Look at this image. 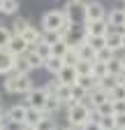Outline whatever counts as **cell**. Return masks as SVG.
Instances as JSON below:
<instances>
[{
  "label": "cell",
  "mask_w": 125,
  "mask_h": 130,
  "mask_svg": "<svg viewBox=\"0 0 125 130\" xmlns=\"http://www.w3.org/2000/svg\"><path fill=\"white\" fill-rule=\"evenodd\" d=\"M111 109H114V116H116V114H125V100H120V102H111Z\"/></svg>",
  "instance_id": "cell-39"
},
{
  "label": "cell",
  "mask_w": 125,
  "mask_h": 130,
  "mask_svg": "<svg viewBox=\"0 0 125 130\" xmlns=\"http://www.w3.org/2000/svg\"><path fill=\"white\" fill-rule=\"evenodd\" d=\"M95 114H97V116H114V109H111V102H104V105L95 107Z\"/></svg>",
  "instance_id": "cell-34"
},
{
  "label": "cell",
  "mask_w": 125,
  "mask_h": 130,
  "mask_svg": "<svg viewBox=\"0 0 125 130\" xmlns=\"http://www.w3.org/2000/svg\"><path fill=\"white\" fill-rule=\"evenodd\" d=\"M120 32H125V23H123V28H120Z\"/></svg>",
  "instance_id": "cell-47"
},
{
  "label": "cell",
  "mask_w": 125,
  "mask_h": 130,
  "mask_svg": "<svg viewBox=\"0 0 125 130\" xmlns=\"http://www.w3.org/2000/svg\"><path fill=\"white\" fill-rule=\"evenodd\" d=\"M35 130H58V128H56V123L51 121V116H46V119H42V121L35 125Z\"/></svg>",
  "instance_id": "cell-33"
},
{
  "label": "cell",
  "mask_w": 125,
  "mask_h": 130,
  "mask_svg": "<svg viewBox=\"0 0 125 130\" xmlns=\"http://www.w3.org/2000/svg\"><path fill=\"white\" fill-rule=\"evenodd\" d=\"M74 49V51H76V58H79V60H84V63H95V51H93V49L88 46V44H76V46H72Z\"/></svg>",
  "instance_id": "cell-11"
},
{
  "label": "cell",
  "mask_w": 125,
  "mask_h": 130,
  "mask_svg": "<svg viewBox=\"0 0 125 130\" xmlns=\"http://www.w3.org/2000/svg\"><path fill=\"white\" fill-rule=\"evenodd\" d=\"M107 16V9L102 3H97V0H93V3H86L84 7V23H90V21H100Z\"/></svg>",
  "instance_id": "cell-4"
},
{
  "label": "cell",
  "mask_w": 125,
  "mask_h": 130,
  "mask_svg": "<svg viewBox=\"0 0 125 130\" xmlns=\"http://www.w3.org/2000/svg\"><path fill=\"white\" fill-rule=\"evenodd\" d=\"M104 40H107V49H111L114 54H116V51H120V32H118V30L109 28V32L104 35Z\"/></svg>",
  "instance_id": "cell-16"
},
{
  "label": "cell",
  "mask_w": 125,
  "mask_h": 130,
  "mask_svg": "<svg viewBox=\"0 0 125 130\" xmlns=\"http://www.w3.org/2000/svg\"><path fill=\"white\" fill-rule=\"evenodd\" d=\"M65 23L62 9H51L42 16V32H58V28Z\"/></svg>",
  "instance_id": "cell-3"
},
{
  "label": "cell",
  "mask_w": 125,
  "mask_h": 130,
  "mask_svg": "<svg viewBox=\"0 0 125 130\" xmlns=\"http://www.w3.org/2000/svg\"><path fill=\"white\" fill-rule=\"evenodd\" d=\"M26 60H28V65H30V70H37V68H42V60L35 56V51H26Z\"/></svg>",
  "instance_id": "cell-32"
},
{
  "label": "cell",
  "mask_w": 125,
  "mask_h": 130,
  "mask_svg": "<svg viewBox=\"0 0 125 130\" xmlns=\"http://www.w3.org/2000/svg\"><path fill=\"white\" fill-rule=\"evenodd\" d=\"M42 68L46 70V72H51L53 77L62 70V68H65V65H62V58H56V56H51V58H46L44 63H42Z\"/></svg>",
  "instance_id": "cell-17"
},
{
  "label": "cell",
  "mask_w": 125,
  "mask_h": 130,
  "mask_svg": "<svg viewBox=\"0 0 125 130\" xmlns=\"http://www.w3.org/2000/svg\"><path fill=\"white\" fill-rule=\"evenodd\" d=\"M81 130H102V128H100V123H95V121H86Z\"/></svg>",
  "instance_id": "cell-40"
},
{
  "label": "cell",
  "mask_w": 125,
  "mask_h": 130,
  "mask_svg": "<svg viewBox=\"0 0 125 130\" xmlns=\"http://www.w3.org/2000/svg\"><path fill=\"white\" fill-rule=\"evenodd\" d=\"M16 12H19V0H3V5H0V14L14 16Z\"/></svg>",
  "instance_id": "cell-24"
},
{
  "label": "cell",
  "mask_w": 125,
  "mask_h": 130,
  "mask_svg": "<svg viewBox=\"0 0 125 130\" xmlns=\"http://www.w3.org/2000/svg\"><path fill=\"white\" fill-rule=\"evenodd\" d=\"M0 5H3V3H0Z\"/></svg>",
  "instance_id": "cell-50"
},
{
  "label": "cell",
  "mask_w": 125,
  "mask_h": 130,
  "mask_svg": "<svg viewBox=\"0 0 125 130\" xmlns=\"http://www.w3.org/2000/svg\"><path fill=\"white\" fill-rule=\"evenodd\" d=\"M114 56H116V54L111 51V49H102V51H97V54H95V63H104V65H107Z\"/></svg>",
  "instance_id": "cell-30"
},
{
  "label": "cell",
  "mask_w": 125,
  "mask_h": 130,
  "mask_svg": "<svg viewBox=\"0 0 125 130\" xmlns=\"http://www.w3.org/2000/svg\"><path fill=\"white\" fill-rule=\"evenodd\" d=\"M114 86H118V79H116V77H111V74H107L104 79H100V81H97V88H102V91H107V93L111 91Z\"/></svg>",
  "instance_id": "cell-27"
},
{
  "label": "cell",
  "mask_w": 125,
  "mask_h": 130,
  "mask_svg": "<svg viewBox=\"0 0 125 130\" xmlns=\"http://www.w3.org/2000/svg\"><path fill=\"white\" fill-rule=\"evenodd\" d=\"M76 63H79V58H76V51H74V49H70V51L62 56V65H65V68H74Z\"/></svg>",
  "instance_id": "cell-31"
},
{
  "label": "cell",
  "mask_w": 125,
  "mask_h": 130,
  "mask_svg": "<svg viewBox=\"0 0 125 130\" xmlns=\"http://www.w3.org/2000/svg\"><path fill=\"white\" fill-rule=\"evenodd\" d=\"M84 32H86V35H95V37H104L107 32H109V23H107V19L84 23Z\"/></svg>",
  "instance_id": "cell-6"
},
{
  "label": "cell",
  "mask_w": 125,
  "mask_h": 130,
  "mask_svg": "<svg viewBox=\"0 0 125 130\" xmlns=\"http://www.w3.org/2000/svg\"><path fill=\"white\" fill-rule=\"evenodd\" d=\"M118 84H120V86H123V88H125V74H123V77H120V79H118Z\"/></svg>",
  "instance_id": "cell-44"
},
{
  "label": "cell",
  "mask_w": 125,
  "mask_h": 130,
  "mask_svg": "<svg viewBox=\"0 0 125 130\" xmlns=\"http://www.w3.org/2000/svg\"><path fill=\"white\" fill-rule=\"evenodd\" d=\"M97 123H100L102 130H116V128H114V116H100Z\"/></svg>",
  "instance_id": "cell-36"
},
{
  "label": "cell",
  "mask_w": 125,
  "mask_h": 130,
  "mask_svg": "<svg viewBox=\"0 0 125 130\" xmlns=\"http://www.w3.org/2000/svg\"><path fill=\"white\" fill-rule=\"evenodd\" d=\"M28 26H30V23L23 19V16H16V19H14V23H12V35H23Z\"/></svg>",
  "instance_id": "cell-25"
},
{
  "label": "cell",
  "mask_w": 125,
  "mask_h": 130,
  "mask_svg": "<svg viewBox=\"0 0 125 130\" xmlns=\"http://www.w3.org/2000/svg\"><path fill=\"white\" fill-rule=\"evenodd\" d=\"M30 51H35V56L44 63L46 58H51V46L49 44H44V42H37L35 46H30Z\"/></svg>",
  "instance_id": "cell-22"
},
{
  "label": "cell",
  "mask_w": 125,
  "mask_h": 130,
  "mask_svg": "<svg viewBox=\"0 0 125 130\" xmlns=\"http://www.w3.org/2000/svg\"><path fill=\"white\" fill-rule=\"evenodd\" d=\"M56 100H58V105L60 107H70L72 105V95H70V86H58V91H56Z\"/></svg>",
  "instance_id": "cell-18"
},
{
  "label": "cell",
  "mask_w": 125,
  "mask_h": 130,
  "mask_svg": "<svg viewBox=\"0 0 125 130\" xmlns=\"http://www.w3.org/2000/svg\"><path fill=\"white\" fill-rule=\"evenodd\" d=\"M88 114H90L88 107H84L81 102H72L67 107V123H70V128H84V123L88 121Z\"/></svg>",
  "instance_id": "cell-2"
},
{
  "label": "cell",
  "mask_w": 125,
  "mask_h": 130,
  "mask_svg": "<svg viewBox=\"0 0 125 130\" xmlns=\"http://www.w3.org/2000/svg\"><path fill=\"white\" fill-rule=\"evenodd\" d=\"M16 130H35V128H33V125H26V123H23V125H19Z\"/></svg>",
  "instance_id": "cell-42"
},
{
  "label": "cell",
  "mask_w": 125,
  "mask_h": 130,
  "mask_svg": "<svg viewBox=\"0 0 125 130\" xmlns=\"http://www.w3.org/2000/svg\"><path fill=\"white\" fill-rule=\"evenodd\" d=\"M58 109H60L58 100H56L53 95H49V98H46V102H44V109H42V111L46 114V116H51V114H53V111H58Z\"/></svg>",
  "instance_id": "cell-28"
},
{
  "label": "cell",
  "mask_w": 125,
  "mask_h": 130,
  "mask_svg": "<svg viewBox=\"0 0 125 130\" xmlns=\"http://www.w3.org/2000/svg\"><path fill=\"white\" fill-rule=\"evenodd\" d=\"M123 14H125V7H123Z\"/></svg>",
  "instance_id": "cell-48"
},
{
  "label": "cell",
  "mask_w": 125,
  "mask_h": 130,
  "mask_svg": "<svg viewBox=\"0 0 125 130\" xmlns=\"http://www.w3.org/2000/svg\"><path fill=\"white\" fill-rule=\"evenodd\" d=\"M62 130H74V128H70V125H67V128H62Z\"/></svg>",
  "instance_id": "cell-46"
},
{
  "label": "cell",
  "mask_w": 125,
  "mask_h": 130,
  "mask_svg": "<svg viewBox=\"0 0 125 130\" xmlns=\"http://www.w3.org/2000/svg\"><path fill=\"white\" fill-rule=\"evenodd\" d=\"M90 68H93V65H90V63H84V60H79V63L74 65V70H76V74H79V77H81V74H90Z\"/></svg>",
  "instance_id": "cell-37"
},
{
  "label": "cell",
  "mask_w": 125,
  "mask_h": 130,
  "mask_svg": "<svg viewBox=\"0 0 125 130\" xmlns=\"http://www.w3.org/2000/svg\"><path fill=\"white\" fill-rule=\"evenodd\" d=\"M5 91L9 93V95H28L30 91L35 88V84H33V79H30V74H7V79H5Z\"/></svg>",
  "instance_id": "cell-1"
},
{
  "label": "cell",
  "mask_w": 125,
  "mask_h": 130,
  "mask_svg": "<svg viewBox=\"0 0 125 130\" xmlns=\"http://www.w3.org/2000/svg\"><path fill=\"white\" fill-rule=\"evenodd\" d=\"M42 119H46V114H44L42 109H35V107H26V121H23L26 125H33V128H35V125H37Z\"/></svg>",
  "instance_id": "cell-14"
},
{
  "label": "cell",
  "mask_w": 125,
  "mask_h": 130,
  "mask_svg": "<svg viewBox=\"0 0 125 130\" xmlns=\"http://www.w3.org/2000/svg\"><path fill=\"white\" fill-rule=\"evenodd\" d=\"M21 37H23V42L28 44V49H30V46H35L37 42H42V30H37L35 26H28Z\"/></svg>",
  "instance_id": "cell-13"
},
{
  "label": "cell",
  "mask_w": 125,
  "mask_h": 130,
  "mask_svg": "<svg viewBox=\"0 0 125 130\" xmlns=\"http://www.w3.org/2000/svg\"><path fill=\"white\" fill-rule=\"evenodd\" d=\"M120 63H123V70H125V56H120Z\"/></svg>",
  "instance_id": "cell-45"
},
{
  "label": "cell",
  "mask_w": 125,
  "mask_h": 130,
  "mask_svg": "<svg viewBox=\"0 0 125 130\" xmlns=\"http://www.w3.org/2000/svg\"><path fill=\"white\" fill-rule=\"evenodd\" d=\"M114 128L116 130H123L125 128V114H116V116H114Z\"/></svg>",
  "instance_id": "cell-38"
},
{
  "label": "cell",
  "mask_w": 125,
  "mask_h": 130,
  "mask_svg": "<svg viewBox=\"0 0 125 130\" xmlns=\"http://www.w3.org/2000/svg\"><path fill=\"white\" fill-rule=\"evenodd\" d=\"M0 3H3V0H0Z\"/></svg>",
  "instance_id": "cell-49"
},
{
  "label": "cell",
  "mask_w": 125,
  "mask_h": 130,
  "mask_svg": "<svg viewBox=\"0 0 125 130\" xmlns=\"http://www.w3.org/2000/svg\"><path fill=\"white\" fill-rule=\"evenodd\" d=\"M76 86L84 88L86 93H90V91H95V88H97V81L93 79L90 74H81V77H76Z\"/></svg>",
  "instance_id": "cell-19"
},
{
  "label": "cell",
  "mask_w": 125,
  "mask_h": 130,
  "mask_svg": "<svg viewBox=\"0 0 125 130\" xmlns=\"http://www.w3.org/2000/svg\"><path fill=\"white\" fill-rule=\"evenodd\" d=\"M70 49H72V46H70V42H67V40H58V42L51 46V56L62 58V56H65V54L70 51Z\"/></svg>",
  "instance_id": "cell-23"
},
{
  "label": "cell",
  "mask_w": 125,
  "mask_h": 130,
  "mask_svg": "<svg viewBox=\"0 0 125 130\" xmlns=\"http://www.w3.org/2000/svg\"><path fill=\"white\" fill-rule=\"evenodd\" d=\"M104 19H107L109 28H114V30H118V32H120V28H123V23H125V14H123V9L114 7L111 12H107Z\"/></svg>",
  "instance_id": "cell-8"
},
{
  "label": "cell",
  "mask_w": 125,
  "mask_h": 130,
  "mask_svg": "<svg viewBox=\"0 0 125 130\" xmlns=\"http://www.w3.org/2000/svg\"><path fill=\"white\" fill-rule=\"evenodd\" d=\"M58 40H62L58 32H42V42H44V44H49V46H53Z\"/></svg>",
  "instance_id": "cell-35"
},
{
  "label": "cell",
  "mask_w": 125,
  "mask_h": 130,
  "mask_svg": "<svg viewBox=\"0 0 125 130\" xmlns=\"http://www.w3.org/2000/svg\"><path fill=\"white\" fill-rule=\"evenodd\" d=\"M76 77H79V74H76L74 68H62V70L56 74V81H58L60 86H74V84H76Z\"/></svg>",
  "instance_id": "cell-9"
},
{
  "label": "cell",
  "mask_w": 125,
  "mask_h": 130,
  "mask_svg": "<svg viewBox=\"0 0 125 130\" xmlns=\"http://www.w3.org/2000/svg\"><path fill=\"white\" fill-rule=\"evenodd\" d=\"M107 74H111V77H116V79H120V77L125 74L123 63H120V56H114L111 60L107 63Z\"/></svg>",
  "instance_id": "cell-15"
},
{
  "label": "cell",
  "mask_w": 125,
  "mask_h": 130,
  "mask_svg": "<svg viewBox=\"0 0 125 130\" xmlns=\"http://www.w3.org/2000/svg\"><path fill=\"white\" fill-rule=\"evenodd\" d=\"M14 70V56L7 49H0V74H12Z\"/></svg>",
  "instance_id": "cell-12"
},
{
  "label": "cell",
  "mask_w": 125,
  "mask_h": 130,
  "mask_svg": "<svg viewBox=\"0 0 125 130\" xmlns=\"http://www.w3.org/2000/svg\"><path fill=\"white\" fill-rule=\"evenodd\" d=\"M84 44H88L95 54H97V51H102V49H107V40H104V37H95V35H86Z\"/></svg>",
  "instance_id": "cell-21"
},
{
  "label": "cell",
  "mask_w": 125,
  "mask_h": 130,
  "mask_svg": "<svg viewBox=\"0 0 125 130\" xmlns=\"http://www.w3.org/2000/svg\"><path fill=\"white\" fill-rule=\"evenodd\" d=\"M46 91H44V86H35L33 91H30L28 95H26V107H35V109H44V102H46Z\"/></svg>",
  "instance_id": "cell-5"
},
{
  "label": "cell",
  "mask_w": 125,
  "mask_h": 130,
  "mask_svg": "<svg viewBox=\"0 0 125 130\" xmlns=\"http://www.w3.org/2000/svg\"><path fill=\"white\" fill-rule=\"evenodd\" d=\"M120 49H125V32H120Z\"/></svg>",
  "instance_id": "cell-43"
},
{
  "label": "cell",
  "mask_w": 125,
  "mask_h": 130,
  "mask_svg": "<svg viewBox=\"0 0 125 130\" xmlns=\"http://www.w3.org/2000/svg\"><path fill=\"white\" fill-rule=\"evenodd\" d=\"M5 49H7V51H9L14 58H16V56H23V54L28 51V44L23 42V37H21V35H12Z\"/></svg>",
  "instance_id": "cell-7"
},
{
  "label": "cell",
  "mask_w": 125,
  "mask_h": 130,
  "mask_svg": "<svg viewBox=\"0 0 125 130\" xmlns=\"http://www.w3.org/2000/svg\"><path fill=\"white\" fill-rule=\"evenodd\" d=\"M12 72L14 74H30V72H33V70H30V65H28V60H26V54L14 58V70Z\"/></svg>",
  "instance_id": "cell-20"
},
{
  "label": "cell",
  "mask_w": 125,
  "mask_h": 130,
  "mask_svg": "<svg viewBox=\"0 0 125 130\" xmlns=\"http://www.w3.org/2000/svg\"><path fill=\"white\" fill-rule=\"evenodd\" d=\"M0 130H7V123H5V116L0 114Z\"/></svg>",
  "instance_id": "cell-41"
},
{
  "label": "cell",
  "mask_w": 125,
  "mask_h": 130,
  "mask_svg": "<svg viewBox=\"0 0 125 130\" xmlns=\"http://www.w3.org/2000/svg\"><path fill=\"white\" fill-rule=\"evenodd\" d=\"M104 102H109V93L107 91H102V88H95V91H90L88 93V109H95V107H100V105H104Z\"/></svg>",
  "instance_id": "cell-10"
},
{
  "label": "cell",
  "mask_w": 125,
  "mask_h": 130,
  "mask_svg": "<svg viewBox=\"0 0 125 130\" xmlns=\"http://www.w3.org/2000/svg\"><path fill=\"white\" fill-rule=\"evenodd\" d=\"M120 100H125V88L118 84V86H114L109 91V102H120Z\"/></svg>",
  "instance_id": "cell-29"
},
{
  "label": "cell",
  "mask_w": 125,
  "mask_h": 130,
  "mask_svg": "<svg viewBox=\"0 0 125 130\" xmlns=\"http://www.w3.org/2000/svg\"><path fill=\"white\" fill-rule=\"evenodd\" d=\"M90 77L95 79V81L104 79V77H107V65H104V63H93V68H90Z\"/></svg>",
  "instance_id": "cell-26"
}]
</instances>
